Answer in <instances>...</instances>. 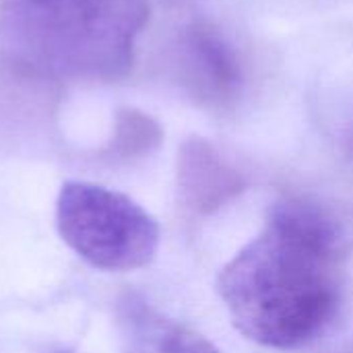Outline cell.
I'll return each instance as SVG.
<instances>
[{"label": "cell", "mask_w": 353, "mask_h": 353, "mask_svg": "<svg viewBox=\"0 0 353 353\" xmlns=\"http://www.w3.org/2000/svg\"><path fill=\"white\" fill-rule=\"evenodd\" d=\"M124 353H221L207 337L151 308L141 296L118 302Z\"/></svg>", "instance_id": "52a82bcc"}, {"label": "cell", "mask_w": 353, "mask_h": 353, "mask_svg": "<svg viewBox=\"0 0 353 353\" xmlns=\"http://www.w3.org/2000/svg\"><path fill=\"white\" fill-rule=\"evenodd\" d=\"M335 353H353V345H350V347H343V350H339V352Z\"/></svg>", "instance_id": "9c48e42d"}, {"label": "cell", "mask_w": 353, "mask_h": 353, "mask_svg": "<svg viewBox=\"0 0 353 353\" xmlns=\"http://www.w3.org/2000/svg\"><path fill=\"white\" fill-rule=\"evenodd\" d=\"M174 64L178 83L207 110H230L242 95V62L234 46L211 23H192L180 33Z\"/></svg>", "instance_id": "277c9868"}, {"label": "cell", "mask_w": 353, "mask_h": 353, "mask_svg": "<svg viewBox=\"0 0 353 353\" xmlns=\"http://www.w3.org/2000/svg\"><path fill=\"white\" fill-rule=\"evenodd\" d=\"M246 188L244 176L207 139L190 137L178 151V194L196 215H211Z\"/></svg>", "instance_id": "5b68a950"}, {"label": "cell", "mask_w": 353, "mask_h": 353, "mask_svg": "<svg viewBox=\"0 0 353 353\" xmlns=\"http://www.w3.org/2000/svg\"><path fill=\"white\" fill-rule=\"evenodd\" d=\"M147 19V0H0V64L52 87L116 83Z\"/></svg>", "instance_id": "7a4b0ae2"}, {"label": "cell", "mask_w": 353, "mask_h": 353, "mask_svg": "<svg viewBox=\"0 0 353 353\" xmlns=\"http://www.w3.org/2000/svg\"><path fill=\"white\" fill-rule=\"evenodd\" d=\"M163 141V130L145 112L126 108L120 110L114 122V134L103 149V155L112 161H137L153 153Z\"/></svg>", "instance_id": "ba28073f"}, {"label": "cell", "mask_w": 353, "mask_h": 353, "mask_svg": "<svg viewBox=\"0 0 353 353\" xmlns=\"http://www.w3.org/2000/svg\"><path fill=\"white\" fill-rule=\"evenodd\" d=\"M58 353H70V352H58Z\"/></svg>", "instance_id": "30bf717a"}, {"label": "cell", "mask_w": 353, "mask_h": 353, "mask_svg": "<svg viewBox=\"0 0 353 353\" xmlns=\"http://www.w3.org/2000/svg\"><path fill=\"white\" fill-rule=\"evenodd\" d=\"M217 292L246 339L271 350L312 343L343 300L339 225L314 203H275L261 234L221 269Z\"/></svg>", "instance_id": "6da1fadb"}, {"label": "cell", "mask_w": 353, "mask_h": 353, "mask_svg": "<svg viewBox=\"0 0 353 353\" xmlns=\"http://www.w3.org/2000/svg\"><path fill=\"white\" fill-rule=\"evenodd\" d=\"M56 114V87L0 64V147L19 149L46 141Z\"/></svg>", "instance_id": "8992f818"}, {"label": "cell", "mask_w": 353, "mask_h": 353, "mask_svg": "<svg viewBox=\"0 0 353 353\" xmlns=\"http://www.w3.org/2000/svg\"><path fill=\"white\" fill-rule=\"evenodd\" d=\"M56 223L68 248L101 271L143 269L157 254V221L130 196L97 184L66 182Z\"/></svg>", "instance_id": "3957f363"}]
</instances>
